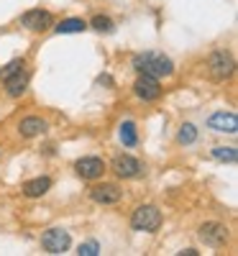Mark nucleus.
I'll return each instance as SVG.
<instances>
[{
  "instance_id": "f257e3e1",
  "label": "nucleus",
  "mask_w": 238,
  "mask_h": 256,
  "mask_svg": "<svg viewBox=\"0 0 238 256\" xmlns=\"http://www.w3.org/2000/svg\"><path fill=\"white\" fill-rule=\"evenodd\" d=\"M134 70L138 74H151V77H172L174 74V62L164 52H141L134 56Z\"/></svg>"
},
{
  "instance_id": "f03ea898",
  "label": "nucleus",
  "mask_w": 238,
  "mask_h": 256,
  "mask_svg": "<svg viewBox=\"0 0 238 256\" xmlns=\"http://www.w3.org/2000/svg\"><path fill=\"white\" fill-rule=\"evenodd\" d=\"M131 228L138 233H156L162 228V210L156 205H141L131 216Z\"/></svg>"
},
{
  "instance_id": "7ed1b4c3",
  "label": "nucleus",
  "mask_w": 238,
  "mask_h": 256,
  "mask_svg": "<svg viewBox=\"0 0 238 256\" xmlns=\"http://www.w3.org/2000/svg\"><path fill=\"white\" fill-rule=\"evenodd\" d=\"M236 72V62L228 52H212L208 59V77L212 82H226Z\"/></svg>"
},
{
  "instance_id": "20e7f679",
  "label": "nucleus",
  "mask_w": 238,
  "mask_h": 256,
  "mask_svg": "<svg viewBox=\"0 0 238 256\" xmlns=\"http://www.w3.org/2000/svg\"><path fill=\"white\" fill-rule=\"evenodd\" d=\"M198 236H200L208 246H212V248H223V246L228 244V238H230V230H228V226H223V223H218V220H208V223L200 226Z\"/></svg>"
},
{
  "instance_id": "39448f33",
  "label": "nucleus",
  "mask_w": 238,
  "mask_h": 256,
  "mask_svg": "<svg viewBox=\"0 0 238 256\" xmlns=\"http://www.w3.org/2000/svg\"><path fill=\"white\" fill-rule=\"evenodd\" d=\"M70 244H72V238H70V233L64 228H49V230H44V236H41V246H44V251L54 254V256L67 254Z\"/></svg>"
},
{
  "instance_id": "423d86ee",
  "label": "nucleus",
  "mask_w": 238,
  "mask_h": 256,
  "mask_svg": "<svg viewBox=\"0 0 238 256\" xmlns=\"http://www.w3.org/2000/svg\"><path fill=\"white\" fill-rule=\"evenodd\" d=\"M20 26H26L28 31H36V34L49 31L54 26V16L49 10H44V8H31V10H26L24 16H20Z\"/></svg>"
},
{
  "instance_id": "0eeeda50",
  "label": "nucleus",
  "mask_w": 238,
  "mask_h": 256,
  "mask_svg": "<svg viewBox=\"0 0 238 256\" xmlns=\"http://www.w3.org/2000/svg\"><path fill=\"white\" fill-rule=\"evenodd\" d=\"M134 92L144 102H154V100L162 98V82L151 74H138V80L134 82Z\"/></svg>"
},
{
  "instance_id": "6e6552de",
  "label": "nucleus",
  "mask_w": 238,
  "mask_h": 256,
  "mask_svg": "<svg viewBox=\"0 0 238 256\" xmlns=\"http://www.w3.org/2000/svg\"><path fill=\"white\" fill-rule=\"evenodd\" d=\"M105 162L100 156H82L74 162V172L82 177V180H100L105 174Z\"/></svg>"
},
{
  "instance_id": "1a4fd4ad",
  "label": "nucleus",
  "mask_w": 238,
  "mask_h": 256,
  "mask_svg": "<svg viewBox=\"0 0 238 256\" xmlns=\"http://www.w3.org/2000/svg\"><path fill=\"white\" fill-rule=\"evenodd\" d=\"M110 166H113V172H116L120 180H134V177L141 174V169H144V164H141L136 156H131V154H118Z\"/></svg>"
},
{
  "instance_id": "9d476101",
  "label": "nucleus",
  "mask_w": 238,
  "mask_h": 256,
  "mask_svg": "<svg viewBox=\"0 0 238 256\" xmlns=\"http://www.w3.org/2000/svg\"><path fill=\"white\" fill-rule=\"evenodd\" d=\"M90 198L98 205H116L123 198V190L118 184H113V182H102V184H95L90 190Z\"/></svg>"
},
{
  "instance_id": "9b49d317",
  "label": "nucleus",
  "mask_w": 238,
  "mask_h": 256,
  "mask_svg": "<svg viewBox=\"0 0 238 256\" xmlns=\"http://www.w3.org/2000/svg\"><path fill=\"white\" fill-rule=\"evenodd\" d=\"M208 128H212V131H218V134H236L238 131V118L236 113H212L208 118Z\"/></svg>"
},
{
  "instance_id": "f8f14e48",
  "label": "nucleus",
  "mask_w": 238,
  "mask_h": 256,
  "mask_svg": "<svg viewBox=\"0 0 238 256\" xmlns=\"http://www.w3.org/2000/svg\"><path fill=\"white\" fill-rule=\"evenodd\" d=\"M46 128H49V123L41 116H26L24 120L18 123V134L24 138H36V136H44Z\"/></svg>"
},
{
  "instance_id": "ddd939ff",
  "label": "nucleus",
  "mask_w": 238,
  "mask_h": 256,
  "mask_svg": "<svg viewBox=\"0 0 238 256\" xmlns=\"http://www.w3.org/2000/svg\"><path fill=\"white\" fill-rule=\"evenodd\" d=\"M3 80H6V92L10 98H20L26 92V88H28V72L26 70H18V72H13V74H8Z\"/></svg>"
},
{
  "instance_id": "4468645a",
  "label": "nucleus",
  "mask_w": 238,
  "mask_h": 256,
  "mask_svg": "<svg viewBox=\"0 0 238 256\" xmlns=\"http://www.w3.org/2000/svg\"><path fill=\"white\" fill-rule=\"evenodd\" d=\"M49 190H52V177H36V180L24 182V195L26 198H44Z\"/></svg>"
},
{
  "instance_id": "2eb2a0df",
  "label": "nucleus",
  "mask_w": 238,
  "mask_h": 256,
  "mask_svg": "<svg viewBox=\"0 0 238 256\" xmlns=\"http://www.w3.org/2000/svg\"><path fill=\"white\" fill-rule=\"evenodd\" d=\"M84 28H88V24H84L82 18H64L62 24L54 26V31L62 36V34H82Z\"/></svg>"
},
{
  "instance_id": "dca6fc26",
  "label": "nucleus",
  "mask_w": 238,
  "mask_h": 256,
  "mask_svg": "<svg viewBox=\"0 0 238 256\" xmlns=\"http://www.w3.org/2000/svg\"><path fill=\"white\" fill-rule=\"evenodd\" d=\"M118 136H120L123 146H136V144H138V134H136V126H134L131 120L120 123V131H118Z\"/></svg>"
},
{
  "instance_id": "f3484780",
  "label": "nucleus",
  "mask_w": 238,
  "mask_h": 256,
  "mask_svg": "<svg viewBox=\"0 0 238 256\" xmlns=\"http://www.w3.org/2000/svg\"><path fill=\"white\" fill-rule=\"evenodd\" d=\"M212 159L233 164V162L238 159V152H236V146H215V148H212Z\"/></svg>"
},
{
  "instance_id": "a211bd4d",
  "label": "nucleus",
  "mask_w": 238,
  "mask_h": 256,
  "mask_svg": "<svg viewBox=\"0 0 238 256\" xmlns=\"http://www.w3.org/2000/svg\"><path fill=\"white\" fill-rule=\"evenodd\" d=\"M177 141H180L182 146L194 144V141H198V128H194L192 123H184V126L180 128V134H177Z\"/></svg>"
},
{
  "instance_id": "6ab92c4d",
  "label": "nucleus",
  "mask_w": 238,
  "mask_h": 256,
  "mask_svg": "<svg viewBox=\"0 0 238 256\" xmlns=\"http://www.w3.org/2000/svg\"><path fill=\"white\" fill-rule=\"evenodd\" d=\"M88 26H92V28H95V31H100V34H110V31L116 28L113 18H108V16H95Z\"/></svg>"
},
{
  "instance_id": "aec40b11",
  "label": "nucleus",
  "mask_w": 238,
  "mask_h": 256,
  "mask_svg": "<svg viewBox=\"0 0 238 256\" xmlns=\"http://www.w3.org/2000/svg\"><path fill=\"white\" fill-rule=\"evenodd\" d=\"M26 67V62L24 59H13V62H8L3 70H0V77H8V74H13V72H18V70H24Z\"/></svg>"
},
{
  "instance_id": "412c9836",
  "label": "nucleus",
  "mask_w": 238,
  "mask_h": 256,
  "mask_svg": "<svg viewBox=\"0 0 238 256\" xmlns=\"http://www.w3.org/2000/svg\"><path fill=\"white\" fill-rule=\"evenodd\" d=\"M77 254H80V256H98V254H100V246H98V241H88V244H80Z\"/></svg>"
},
{
  "instance_id": "4be33fe9",
  "label": "nucleus",
  "mask_w": 238,
  "mask_h": 256,
  "mask_svg": "<svg viewBox=\"0 0 238 256\" xmlns=\"http://www.w3.org/2000/svg\"><path fill=\"white\" fill-rule=\"evenodd\" d=\"M180 256H200V251H194V248H184V251H180Z\"/></svg>"
},
{
  "instance_id": "5701e85b",
  "label": "nucleus",
  "mask_w": 238,
  "mask_h": 256,
  "mask_svg": "<svg viewBox=\"0 0 238 256\" xmlns=\"http://www.w3.org/2000/svg\"><path fill=\"white\" fill-rule=\"evenodd\" d=\"M98 82H100V84H113V80H110V77H108V74H102V77H98Z\"/></svg>"
}]
</instances>
